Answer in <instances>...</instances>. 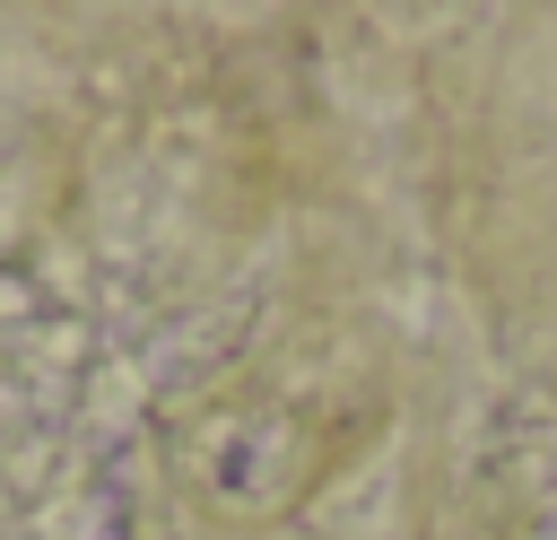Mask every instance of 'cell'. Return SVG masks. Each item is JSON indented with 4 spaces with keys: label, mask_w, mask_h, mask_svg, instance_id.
Instances as JSON below:
<instances>
[{
    "label": "cell",
    "mask_w": 557,
    "mask_h": 540,
    "mask_svg": "<svg viewBox=\"0 0 557 540\" xmlns=\"http://www.w3.org/2000/svg\"><path fill=\"white\" fill-rule=\"evenodd\" d=\"M522 540H557V514H540V523H531V531H522Z\"/></svg>",
    "instance_id": "1"
}]
</instances>
